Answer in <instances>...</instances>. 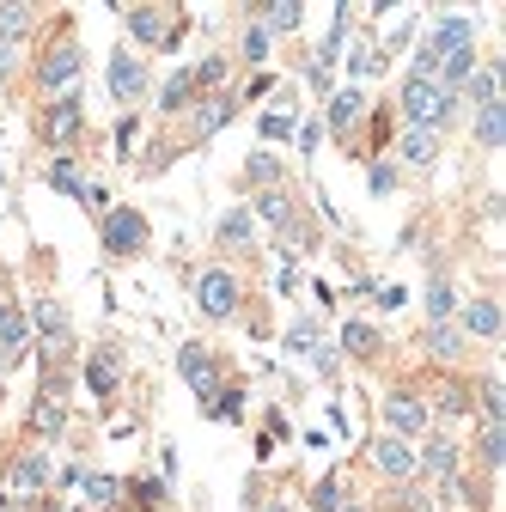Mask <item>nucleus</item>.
<instances>
[{"instance_id":"ea45409f","label":"nucleus","mask_w":506,"mask_h":512,"mask_svg":"<svg viewBox=\"0 0 506 512\" xmlns=\"http://www.w3.org/2000/svg\"><path fill=\"white\" fill-rule=\"evenodd\" d=\"M189 74H196V92H220V86H226V61H220V55H208L202 68H189Z\"/></svg>"},{"instance_id":"c03bdc74","label":"nucleus","mask_w":506,"mask_h":512,"mask_svg":"<svg viewBox=\"0 0 506 512\" xmlns=\"http://www.w3.org/2000/svg\"><path fill=\"white\" fill-rule=\"evenodd\" d=\"M244 61H257V68L269 61V31L263 25H244Z\"/></svg>"},{"instance_id":"c756f323","label":"nucleus","mask_w":506,"mask_h":512,"mask_svg":"<svg viewBox=\"0 0 506 512\" xmlns=\"http://www.w3.org/2000/svg\"><path fill=\"white\" fill-rule=\"evenodd\" d=\"M476 141L482 147H506V104H482L476 110Z\"/></svg>"},{"instance_id":"49530a36","label":"nucleus","mask_w":506,"mask_h":512,"mask_svg":"<svg viewBox=\"0 0 506 512\" xmlns=\"http://www.w3.org/2000/svg\"><path fill=\"white\" fill-rule=\"evenodd\" d=\"M293 141H299V153L311 159V153L324 147V128H318V122H305V128H293Z\"/></svg>"},{"instance_id":"393cba45","label":"nucleus","mask_w":506,"mask_h":512,"mask_svg":"<svg viewBox=\"0 0 506 512\" xmlns=\"http://www.w3.org/2000/svg\"><path fill=\"white\" fill-rule=\"evenodd\" d=\"M476 458H482V470H506V421L476 427Z\"/></svg>"},{"instance_id":"412c9836","label":"nucleus","mask_w":506,"mask_h":512,"mask_svg":"<svg viewBox=\"0 0 506 512\" xmlns=\"http://www.w3.org/2000/svg\"><path fill=\"white\" fill-rule=\"evenodd\" d=\"M232 110H238V98H232V92L196 98V135H202V141H208V135H220V128L232 122Z\"/></svg>"},{"instance_id":"a878e982","label":"nucleus","mask_w":506,"mask_h":512,"mask_svg":"<svg viewBox=\"0 0 506 512\" xmlns=\"http://www.w3.org/2000/svg\"><path fill=\"white\" fill-rule=\"evenodd\" d=\"M464 98H470L476 110H482V104H500V68H494V61H476V68H470Z\"/></svg>"},{"instance_id":"a18cd8bd","label":"nucleus","mask_w":506,"mask_h":512,"mask_svg":"<svg viewBox=\"0 0 506 512\" xmlns=\"http://www.w3.org/2000/svg\"><path fill=\"white\" fill-rule=\"evenodd\" d=\"M366 183H372V196H391V189H397V165L391 159H372V177Z\"/></svg>"},{"instance_id":"09e8293b","label":"nucleus","mask_w":506,"mask_h":512,"mask_svg":"<svg viewBox=\"0 0 506 512\" xmlns=\"http://www.w3.org/2000/svg\"><path fill=\"white\" fill-rule=\"evenodd\" d=\"M135 500H141V506L153 512V506L165 500V482H153V476H147V482H135Z\"/></svg>"},{"instance_id":"58836bf2","label":"nucleus","mask_w":506,"mask_h":512,"mask_svg":"<svg viewBox=\"0 0 506 512\" xmlns=\"http://www.w3.org/2000/svg\"><path fill=\"white\" fill-rule=\"evenodd\" d=\"M342 348H348V354H378V330H372V324H360V317H354V324L342 330Z\"/></svg>"},{"instance_id":"a211bd4d","label":"nucleus","mask_w":506,"mask_h":512,"mask_svg":"<svg viewBox=\"0 0 506 512\" xmlns=\"http://www.w3.org/2000/svg\"><path fill=\"white\" fill-rule=\"evenodd\" d=\"M452 317H458V287L446 269H433L427 275V324H452Z\"/></svg>"},{"instance_id":"5fc2aeb1","label":"nucleus","mask_w":506,"mask_h":512,"mask_svg":"<svg viewBox=\"0 0 506 512\" xmlns=\"http://www.w3.org/2000/svg\"><path fill=\"white\" fill-rule=\"evenodd\" d=\"M269 512H293V506H269Z\"/></svg>"},{"instance_id":"864d4df0","label":"nucleus","mask_w":506,"mask_h":512,"mask_svg":"<svg viewBox=\"0 0 506 512\" xmlns=\"http://www.w3.org/2000/svg\"><path fill=\"white\" fill-rule=\"evenodd\" d=\"M336 512H366V506H336Z\"/></svg>"},{"instance_id":"7ed1b4c3","label":"nucleus","mask_w":506,"mask_h":512,"mask_svg":"<svg viewBox=\"0 0 506 512\" xmlns=\"http://www.w3.org/2000/svg\"><path fill=\"white\" fill-rule=\"evenodd\" d=\"M98 238H104L110 256H141L147 250V214H135V208H104Z\"/></svg>"},{"instance_id":"1a4fd4ad","label":"nucleus","mask_w":506,"mask_h":512,"mask_svg":"<svg viewBox=\"0 0 506 512\" xmlns=\"http://www.w3.org/2000/svg\"><path fill=\"white\" fill-rule=\"evenodd\" d=\"M415 464L427 470V476H439V482H458V470H464V445L452 439V433H427V445L415 452Z\"/></svg>"},{"instance_id":"20e7f679","label":"nucleus","mask_w":506,"mask_h":512,"mask_svg":"<svg viewBox=\"0 0 506 512\" xmlns=\"http://www.w3.org/2000/svg\"><path fill=\"white\" fill-rule=\"evenodd\" d=\"M177 372H183L189 391H196V403H202V409L220 397V366H214V354H208L202 342H183V348H177Z\"/></svg>"},{"instance_id":"2eb2a0df","label":"nucleus","mask_w":506,"mask_h":512,"mask_svg":"<svg viewBox=\"0 0 506 512\" xmlns=\"http://www.w3.org/2000/svg\"><path fill=\"white\" fill-rule=\"evenodd\" d=\"M31 330L49 342V354H55V348H68V336H74V330H68V311H61V299H37V305H31Z\"/></svg>"},{"instance_id":"4be33fe9","label":"nucleus","mask_w":506,"mask_h":512,"mask_svg":"<svg viewBox=\"0 0 506 512\" xmlns=\"http://www.w3.org/2000/svg\"><path fill=\"white\" fill-rule=\"evenodd\" d=\"M49 476H55V464H49L43 452H25V458L13 464V494H43Z\"/></svg>"},{"instance_id":"de8ad7c7","label":"nucleus","mask_w":506,"mask_h":512,"mask_svg":"<svg viewBox=\"0 0 506 512\" xmlns=\"http://www.w3.org/2000/svg\"><path fill=\"white\" fill-rule=\"evenodd\" d=\"M311 372H318V378H336V348H311Z\"/></svg>"},{"instance_id":"473e14b6","label":"nucleus","mask_w":506,"mask_h":512,"mask_svg":"<svg viewBox=\"0 0 506 512\" xmlns=\"http://www.w3.org/2000/svg\"><path fill=\"white\" fill-rule=\"evenodd\" d=\"M37 25V7H0V43H13L19 49V37Z\"/></svg>"},{"instance_id":"8fccbe9b","label":"nucleus","mask_w":506,"mask_h":512,"mask_svg":"<svg viewBox=\"0 0 506 512\" xmlns=\"http://www.w3.org/2000/svg\"><path fill=\"white\" fill-rule=\"evenodd\" d=\"M135 135H141V122H135V116H122V128H116V153H129Z\"/></svg>"},{"instance_id":"6e6d98bb","label":"nucleus","mask_w":506,"mask_h":512,"mask_svg":"<svg viewBox=\"0 0 506 512\" xmlns=\"http://www.w3.org/2000/svg\"><path fill=\"white\" fill-rule=\"evenodd\" d=\"M0 397H7V384H0Z\"/></svg>"},{"instance_id":"f704fd0d","label":"nucleus","mask_w":506,"mask_h":512,"mask_svg":"<svg viewBox=\"0 0 506 512\" xmlns=\"http://www.w3.org/2000/svg\"><path fill=\"white\" fill-rule=\"evenodd\" d=\"M31 427H37L43 439H55L61 427H68V409H61V397H55V391H49V397L37 403V415H31Z\"/></svg>"},{"instance_id":"f03ea898","label":"nucleus","mask_w":506,"mask_h":512,"mask_svg":"<svg viewBox=\"0 0 506 512\" xmlns=\"http://www.w3.org/2000/svg\"><path fill=\"white\" fill-rule=\"evenodd\" d=\"M80 68H86V55H80V43L68 37V43H55L43 61H37V86H43V98L55 104V98H74V86H80Z\"/></svg>"},{"instance_id":"603ef678","label":"nucleus","mask_w":506,"mask_h":512,"mask_svg":"<svg viewBox=\"0 0 506 512\" xmlns=\"http://www.w3.org/2000/svg\"><path fill=\"white\" fill-rule=\"evenodd\" d=\"M13 55H19L13 43H0V80H7V74H13Z\"/></svg>"},{"instance_id":"7c9ffc66","label":"nucleus","mask_w":506,"mask_h":512,"mask_svg":"<svg viewBox=\"0 0 506 512\" xmlns=\"http://www.w3.org/2000/svg\"><path fill=\"white\" fill-rule=\"evenodd\" d=\"M86 384H92V397H110V391H116V354H110V348H98V354L86 360Z\"/></svg>"},{"instance_id":"f257e3e1","label":"nucleus","mask_w":506,"mask_h":512,"mask_svg":"<svg viewBox=\"0 0 506 512\" xmlns=\"http://www.w3.org/2000/svg\"><path fill=\"white\" fill-rule=\"evenodd\" d=\"M397 104H403V128H427V135H446L458 116V98H439L427 80H403Z\"/></svg>"},{"instance_id":"c9c22d12","label":"nucleus","mask_w":506,"mask_h":512,"mask_svg":"<svg viewBox=\"0 0 506 512\" xmlns=\"http://www.w3.org/2000/svg\"><path fill=\"white\" fill-rule=\"evenodd\" d=\"M427 415H439V421H452V415H470V391L464 384H446L433 403H427Z\"/></svg>"},{"instance_id":"2f4dec72","label":"nucleus","mask_w":506,"mask_h":512,"mask_svg":"<svg viewBox=\"0 0 506 512\" xmlns=\"http://www.w3.org/2000/svg\"><path fill=\"white\" fill-rule=\"evenodd\" d=\"M476 415H482V421H506V391H500V378H494V372L476 384Z\"/></svg>"},{"instance_id":"c85d7f7f","label":"nucleus","mask_w":506,"mask_h":512,"mask_svg":"<svg viewBox=\"0 0 506 512\" xmlns=\"http://www.w3.org/2000/svg\"><path fill=\"white\" fill-rule=\"evenodd\" d=\"M189 104H196V74L183 68V74H171V80H165V92H159V110L171 116V110H189Z\"/></svg>"},{"instance_id":"5701e85b","label":"nucleus","mask_w":506,"mask_h":512,"mask_svg":"<svg viewBox=\"0 0 506 512\" xmlns=\"http://www.w3.org/2000/svg\"><path fill=\"white\" fill-rule=\"evenodd\" d=\"M257 25H263L269 37H287V31L305 25V7H299V0H269V7H257Z\"/></svg>"},{"instance_id":"0eeeda50","label":"nucleus","mask_w":506,"mask_h":512,"mask_svg":"<svg viewBox=\"0 0 506 512\" xmlns=\"http://www.w3.org/2000/svg\"><path fill=\"white\" fill-rule=\"evenodd\" d=\"M250 214H257L269 232H281L287 244H299V250L311 244V232L299 226V214H293V196H287V189H263V196H257V208H250Z\"/></svg>"},{"instance_id":"4c0bfd02","label":"nucleus","mask_w":506,"mask_h":512,"mask_svg":"<svg viewBox=\"0 0 506 512\" xmlns=\"http://www.w3.org/2000/svg\"><path fill=\"white\" fill-rule=\"evenodd\" d=\"M324 336H318V317H299V324L287 330V354H311Z\"/></svg>"},{"instance_id":"aec40b11","label":"nucleus","mask_w":506,"mask_h":512,"mask_svg":"<svg viewBox=\"0 0 506 512\" xmlns=\"http://www.w3.org/2000/svg\"><path fill=\"white\" fill-rule=\"evenodd\" d=\"M397 159L409 171H427L439 159V135H427V128H403V135H397Z\"/></svg>"},{"instance_id":"f8f14e48","label":"nucleus","mask_w":506,"mask_h":512,"mask_svg":"<svg viewBox=\"0 0 506 512\" xmlns=\"http://www.w3.org/2000/svg\"><path fill=\"white\" fill-rule=\"evenodd\" d=\"M360 116H366V92L360 86H342V92H330V110H324V128H330V135H354V128H360Z\"/></svg>"},{"instance_id":"37998d69","label":"nucleus","mask_w":506,"mask_h":512,"mask_svg":"<svg viewBox=\"0 0 506 512\" xmlns=\"http://www.w3.org/2000/svg\"><path fill=\"white\" fill-rule=\"evenodd\" d=\"M293 128H299V122H293L287 110H269V116L257 122V135H263V141H287V135H293Z\"/></svg>"},{"instance_id":"e433bc0d","label":"nucleus","mask_w":506,"mask_h":512,"mask_svg":"<svg viewBox=\"0 0 506 512\" xmlns=\"http://www.w3.org/2000/svg\"><path fill=\"white\" fill-rule=\"evenodd\" d=\"M80 488H86V500H92V506H116V494H122V482H116V476H98V470H92V476H80Z\"/></svg>"},{"instance_id":"4468645a","label":"nucleus","mask_w":506,"mask_h":512,"mask_svg":"<svg viewBox=\"0 0 506 512\" xmlns=\"http://www.w3.org/2000/svg\"><path fill=\"white\" fill-rule=\"evenodd\" d=\"M80 122H86V116H80V98H55V104L43 110V141H49V147H68V141L80 135Z\"/></svg>"},{"instance_id":"3c124183","label":"nucleus","mask_w":506,"mask_h":512,"mask_svg":"<svg viewBox=\"0 0 506 512\" xmlns=\"http://www.w3.org/2000/svg\"><path fill=\"white\" fill-rule=\"evenodd\" d=\"M305 80H311V92H336V86H330V68H324V61H311V68H305Z\"/></svg>"},{"instance_id":"6e6552de","label":"nucleus","mask_w":506,"mask_h":512,"mask_svg":"<svg viewBox=\"0 0 506 512\" xmlns=\"http://www.w3.org/2000/svg\"><path fill=\"white\" fill-rule=\"evenodd\" d=\"M372 470L385 476V482H415V476H421L415 445H409V439H391V433H378V439H372Z\"/></svg>"},{"instance_id":"cd10ccee","label":"nucleus","mask_w":506,"mask_h":512,"mask_svg":"<svg viewBox=\"0 0 506 512\" xmlns=\"http://www.w3.org/2000/svg\"><path fill=\"white\" fill-rule=\"evenodd\" d=\"M49 189H55V196H86V177H80V165L68 159V153H55V165H49Z\"/></svg>"},{"instance_id":"a19ab883","label":"nucleus","mask_w":506,"mask_h":512,"mask_svg":"<svg viewBox=\"0 0 506 512\" xmlns=\"http://www.w3.org/2000/svg\"><path fill=\"white\" fill-rule=\"evenodd\" d=\"M336 506H342V476H324L311 488V512H336Z\"/></svg>"},{"instance_id":"79ce46f5","label":"nucleus","mask_w":506,"mask_h":512,"mask_svg":"<svg viewBox=\"0 0 506 512\" xmlns=\"http://www.w3.org/2000/svg\"><path fill=\"white\" fill-rule=\"evenodd\" d=\"M208 415H214V421H238V415H244V391H238V384H232V391H220V397L208 403Z\"/></svg>"},{"instance_id":"9b49d317","label":"nucleus","mask_w":506,"mask_h":512,"mask_svg":"<svg viewBox=\"0 0 506 512\" xmlns=\"http://www.w3.org/2000/svg\"><path fill=\"white\" fill-rule=\"evenodd\" d=\"M470 37H476V19L470 13H439L433 31H427V49L433 55H458V49H470Z\"/></svg>"},{"instance_id":"f3484780","label":"nucleus","mask_w":506,"mask_h":512,"mask_svg":"<svg viewBox=\"0 0 506 512\" xmlns=\"http://www.w3.org/2000/svg\"><path fill=\"white\" fill-rule=\"evenodd\" d=\"M470 68H476V55H470V49L439 55V68H433V92H439V98H458V92H464V80H470Z\"/></svg>"},{"instance_id":"ddd939ff","label":"nucleus","mask_w":506,"mask_h":512,"mask_svg":"<svg viewBox=\"0 0 506 512\" xmlns=\"http://www.w3.org/2000/svg\"><path fill=\"white\" fill-rule=\"evenodd\" d=\"M141 92H147V68H141V61H135L129 49H116V55H110V98L135 104Z\"/></svg>"},{"instance_id":"72a5a7b5","label":"nucleus","mask_w":506,"mask_h":512,"mask_svg":"<svg viewBox=\"0 0 506 512\" xmlns=\"http://www.w3.org/2000/svg\"><path fill=\"white\" fill-rule=\"evenodd\" d=\"M244 177L257 183V189H281V159L275 153H250L244 159Z\"/></svg>"},{"instance_id":"9d476101","label":"nucleus","mask_w":506,"mask_h":512,"mask_svg":"<svg viewBox=\"0 0 506 512\" xmlns=\"http://www.w3.org/2000/svg\"><path fill=\"white\" fill-rule=\"evenodd\" d=\"M122 13V25H129V37L135 43H153V49H171L177 37H183V25H171L159 7H116Z\"/></svg>"},{"instance_id":"423d86ee","label":"nucleus","mask_w":506,"mask_h":512,"mask_svg":"<svg viewBox=\"0 0 506 512\" xmlns=\"http://www.w3.org/2000/svg\"><path fill=\"white\" fill-rule=\"evenodd\" d=\"M196 305H202V317H238V275L232 269H202L196 275Z\"/></svg>"},{"instance_id":"bb28decb","label":"nucleus","mask_w":506,"mask_h":512,"mask_svg":"<svg viewBox=\"0 0 506 512\" xmlns=\"http://www.w3.org/2000/svg\"><path fill=\"white\" fill-rule=\"evenodd\" d=\"M220 244H226V250L257 244V214H250V208H226V220H220Z\"/></svg>"},{"instance_id":"6ab92c4d","label":"nucleus","mask_w":506,"mask_h":512,"mask_svg":"<svg viewBox=\"0 0 506 512\" xmlns=\"http://www.w3.org/2000/svg\"><path fill=\"white\" fill-rule=\"evenodd\" d=\"M421 348H427L439 366H458V360H464V330H458V324H427V330H421Z\"/></svg>"},{"instance_id":"dca6fc26","label":"nucleus","mask_w":506,"mask_h":512,"mask_svg":"<svg viewBox=\"0 0 506 512\" xmlns=\"http://www.w3.org/2000/svg\"><path fill=\"white\" fill-rule=\"evenodd\" d=\"M464 336H476V342H500V330H506V317H500V305L494 299H470L464 305V324H458Z\"/></svg>"},{"instance_id":"39448f33","label":"nucleus","mask_w":506,"mask_h":512,"mask_svg":"<svg viewBox=\"0 0 506 512\" xmlns=\"http://www.w3.org/2000/svg\"><path fill=\"white\" fill-rule=\"evenodd\" d=\"M385 433H391V439H427V433H433L427 403H421L415 391H391V397H385Z\"/></svg>"},{"instance_id":"b1692460","label":"nucleus","mask_w":506,"mask_h":512,"mask_svg":"<svg viewBox=\"0 0 506 512\" xmlns=\"http://www.w3.org/2000/svg\"><path fill=\"white\" fill-rule=\"evenodd\" d=\"M0 348H7V354H25L31 348V311L0 305Z\"/></svg>"}]
</instances>
